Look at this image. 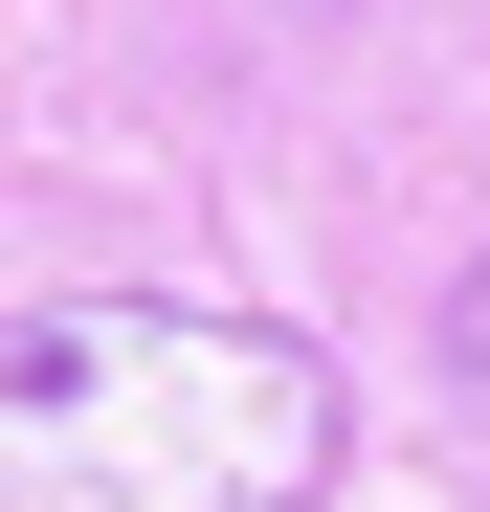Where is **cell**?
Wrapping results in <instances>:
<instances>
[{
  "label": "cell",
  "instance_id": "cell-2",
  "mask_svg": "<svg viewBox=\"0 0 490 512\" xmlns=\"http://www.w3.org/2000/svg\"><path fill=\"white\" fill-rule=\"evenodd\" d=\"M446 379H468V401H490V268H468V290H446Z\"/></svg>",
  "mask_w": 490,
  "mask_h": 512
},
{
  "label": "cell",
  "instance_id": "cell-1",
  "mask_svg": "<svg viewBox=\"0 0 490 512\" xmlns=\"http://www.w3.org/2000/svg\"><path fill=\"white\" fill-rule=\"evenodd\" d=\"M357 401L312 334L201 290H45L0 334V512H312Z\"/></svg>",
  "mask_w": 490,
  "mask_h": 512
}]
</instances>
